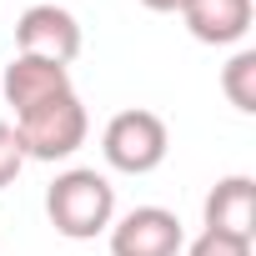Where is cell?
I'll list each match as a JSON object with an SVG mask.
<instances>
[{"label": "cell", "instance_id": "52a82bcc", "mask_svg": "<svg viewBox=\"0 0 256 256\" xmlns=\"http://www.w3.org/2000/svg\"><path fill=\"white\" fill-rule=\"evenodd\" d=\"M251 16H256L251 0H186L181 6V20H186V30L201 46H236V40H246Z\"/></svg>", "mask_w": 256, "mask_h": 256}, {"label": "cell", "instance_id": "277c9868", "mask_svg": "<svg viewBox=\"0 0 256 256\" xmlns=\"http://www.w3.org/2000/svg\"><path fill=\"white\" fill-rule=\"evenodd\" d=\"M186 226L166 206H136L110 221V256H181Z\"/></svg>", "mask_w": 256, "mask_h": 256}, {"label": "cell", "instance_id": "8fae6325", "mask_svg": "<svg viewBox=\"0 0 256 256\" xmlns=\"http://www.w3.org/2000/svg\"><path fill=\"white\" fill-rule=\"evenodd\" d=\"M20 166H26V146H20V136H16V126L0 120V191L20 176Z\"/></svg>", "mask_w": 256, "mask_h": 256}, {"label": "cell", "instance_id": "7c38bea8", "mask_svg": "<svg viewBox=\"0 0 256 256\" xmlns=\"http://www.w3.org/2000/svg\"><path fill=\"white\" fill-rule=\"evenodd\" d=\"M141 6H146V10H181L186 0H141Z\"/></svg>", "mask_w": 256, "mask_h": 256}, {"label": "cell", "instance_id": "30bf717a", "mask_svg": "<svg viewBox=\"0 0 256 256\" xmlns=\"http://www.w3.org/2000/svg\"><path fill=\"white\" fill-rule=\"evenodd\" d=\"M256 241H236V236H221V231H201L191 246H181L186 256H251Z\"/></svg>", "mask_w": 256, "mask_h": 256}, {"label": "cell", "instance_id": "7a4b0ae2", "mask_svg": "<svg viewBox=\"0 0 256 256\" xmlns=\"http://www.w3.org/2000/svg\"><path fill=\"white\" fill-rule=\"evenodd\" d=\"M16 136L26 146V161H66L86 146L90 116H86L76 90H60V96H50V100L16 116Z\"/></svg>", "mask_w": 256, "mask_h": 256}, {"label": "cell", "instance_id": "8992f818", "mask_svg": "<svg viewBox=\"0 0 256 256\" xmlns=\"http://www.w3.org/2000/svg\"><path fill=\"white\" fill-rule=\"evenodd\" d=\"M206 231L256 241V181L251 176H221L206 196Z\"/></svg>", "mask_w": 256, "mask_h": 256}, {"label": "cell", "instance_id": "ba28073f", "mask_svg": "<svg viewBox=\"0 0 256 256\" xmlns=\"http://www.w3.org/2000/svg\"><path fill=\"white\" fill-rule=\"evenodd\" d=\"M0 90H6L10 110L20 116V110H30V106H40V100H50V96H60V90H76V86H70V70H66V66L40 60V56H16V60L6 66Z\"/></svg>", "mask_w": 256, "mask_h": 256}, {"label": "cell", "instance_id": "9c48e42d", "mask_svg": "<svg viewBox=\"0 0 256 256\" xmlns=\"http://www.w3.org/2000/svg\"><path fill=\"white\" fill-rule=\"evenodd\" d=\"M221 90H226V100H231L241 116L256 110V50H236V56L226 60V70H221Z\"/></svg>", "mask_w": 256, "mask_h": 256}, {"label": "cell", "instance_id": "3957f363", "mask_svg": "<svg viewBox=\"0 0 256 256\" xmlns=\"http://www.w3.org/2000/svg\"><path fill=\"white\" fill-rule=\"evenodd\" d=\"M171 151V131L156 110H120L106 120V136H100V156L110 171L120 176H151Z\"/></svg>", "mask_w": 256, "mask_h": 256}, {"label": "cell", "instance_id": "6da1fadb", "mask_svg": "<svg viewBox=\"0 0 256 256\" xmlns=\"http://www.w3.org/2000/svg\"><path fill=\"white\" fill-rule=\"evenodd\" d=\"M46 216L66 241H96L116 221V186L90 166H70L46 186Z\"/></svg>", "mask_w": 256, "mask_h": 256}, {"label": "cell", "instance_id": "5b68a950", "mask_svg": "<svg viewBox=\"0 0 256 256\" xmlns=\"http://www.w3.org/2000/svg\"><path fill=\"white\" fill-rule=\"evenodd\" d=\"M80 20L66 6H30L16 20V56H40L56 66H70L80 56Z\"/></svg>", "mask_w": 256, "mask_h": 256}]
</instances>
